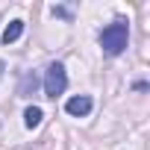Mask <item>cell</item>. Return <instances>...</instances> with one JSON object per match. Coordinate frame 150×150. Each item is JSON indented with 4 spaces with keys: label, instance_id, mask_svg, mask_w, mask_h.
I'll use <instances>...</instances> for the list:
<instances>
[{
    "label": "cell",
    "instance_id": "3957f363",
    "mask_svg": "<svg viewBox=\"0 0 150 150\" xmlns=\"http://www.w3.org/2000/svg\"><path fill=\"white\" fill-rule=\"evenodd\" d=\"M65 112L74 115V118L88 115V112H91V97H88V94H77V97H71V100L65 103Z\"/></svg>",
    "mask_w": 150,
    "mask_h": 150
},
{
    "label": "cell",
    "instance_id": "52a82bcc",
    "mask_svg": "<svg viewBox=\"0 0 150 150\" xmlns=\"http://www.w3.org/2000/svg\"><path fill=\"white\" fill-rule=\"evenodd\" d=\"M0 77H3V62H0Z\"/></svg>",
    "mask_w": 150,
    "mask_h": 150
},
{
    "label": "cell",
    "instance_id": "6da1fadb",
    "mask_svg": "<svg viewBox=\"0 0 150 150\" xmlns=\"http://www.w3.org/2000/svg\"><path fill=\"white\" fill-rule=\"evenodd\" d=\"M127 41H129V24H127L124 18L112 21V24L100 33V47H103L106 56H118V53H124V50H127Z\"/></svg>",
    "mask_w": 150,
    "mask_h": 150
},
{
    "label": "cell",
    "instance_id": "5b68a950",
    "mask_svg": "<svg viewBox=\"0 0 150 150\" xmlns=\"http://www.w3.org/2000/svg\"><path fill=\"white\" fill-rule=\"evenodd\" d=\"M21 33H24V21H9V27L3 30V44L18 41V38H21Z\"/></svg>",
    "mask_w": 150,
    "mask_h": 150
},
{
    "label": "cell",
    "instance_id": "7a4b0ae2",
    "mask_svg": "<svg viewBox=\"0 0 150 150\" xmlns=\"http://www.w3.org/2000/svg\"><path fill=\"white\" fill-rule=\"evenodd\" d=\"M65 88H68V74H65V65H62V62H53V65L47 68V74H44V94L56 100Z\"/></svg>",
    "mask_w": 150,
    "mask_h": 150
},
{
    "label": "cell",
    "instance_id": "8992f818",
    "mask_svg": "<svg viewBox=\"0 0 150 150\" xmlns=\"http://www.w3.org/2000/svg\"><path fill=\"white\" fill-rule=\"evenodd\" d=\"M41 118H44V115H41V109H38V106H30V109L24 112V124H27L30 129H35V127L41 124Z\"/></svg>",
    "mask_w": 150,
    "mask_h": 150
},
{
    "label": "cell",
    "instance_id": "277c9868",
    "mask_svg": "<svg viewBox=\"0 0 150 150\" xmlns=\"http://www.w3.org/2000/svg\"><path fill=\"white\" fill-rule=\"evenodd\" d=\"M35 86H38V77H35V74H24V77H21V86H18V94H21V97H33Z\"/></svg>",
    "mask_w": 150,
    "mask_h": 150
}]
</instances>
